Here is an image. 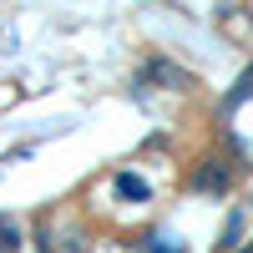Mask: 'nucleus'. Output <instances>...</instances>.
I'll return each mask as SVG.
<instances>
[{
	"label": "nucleus",
	"mask_w": 253,
	"mask_h": 253,
	"mask_svg": "<svg viewBox=\"0 0 253 253\" xmlns=\"http://www.w3.org/2000/svg\"><path fill=\"white\" fill-rule=\"evenodd\" d=\"M233 177H238V167L228 162V157H203L198 172L187 177V187H193V193H213V198H223L228 187H233Z\"/></svg>",
	"instance_id": "1"
},
{
	"label": "nucleus",
	"mask_w": 253,
	"mask_h": 253,
	"mask_svg": "<svg viewBox=\"0 0 253 253\" xmlns=\"http://www.w3.org/2000/svg\"><path fill=\"white\" fill-rule=\"evenodd\" d=\"M36 243H41V253H86L91 248V238L81 233L76 223H41V233H36Z\"/></svg>",
	"instance_id": "2"
},
{
	"label": "nucleus",
	"mask_w": 253,
	"mask_h": 253,
	"mask_svg": "<svg viewBox=\"0 0 253 253\" xmlns=\"http://www.w3.org/2000/svg\"><path fill=\"white\" fill-rule=\"evenodd\" d=\"M152 81H162V86H172V91H187L193 86V71H182V66H172L167 56H152L142 66V76H137V86H152Z\"/></svg>",
	"instance_id": "3"
},
{
	"label": "nucleus",
	"mask_w": 253,
	"mask_h": 253,
	"mask_svg": "<svg viewBox=\"0 0 253 253\" xmlns=\"http://www.w3.org/2000/svg\"><path fill=\"white\" fill-rule=\"evenodd\" d=\"M243 228H248V208H228V223H223V233H218V248H238Z\"/></svg>",
	"instance_id": "4"
},
{
	"label": "nucleus",
	"mask_w": 253,
	"mask_h": 253,
	"mask_svg": "<svg viewBox=\"0 0 253 253\" xmlns=\"http://www.w3.org/2000/svg\"><path fill=\"white\" fill-rule=\"evenodd\" d=\"M112 187H117V198H137V203H147V198H152L147 177H137V172H117V177H112Z\"/></svg>",
	"instance_id": "5"
},
{
	"label": "nucleus",
	"mask_w": 253,
	"mask_h": 253,
	"mask_svg": "<svg viewBox=\"0 0 253 253\" xmlns=\"http://www.w3.org/2000/svg\"><path fill=\"white\" fill-rule=\"evenodd\" d=\"M248 96H253V66H243V71H238V81H233V91L223 96V112H238V107H243Z\"/></svg>",
	"instance_id": "6"
},
{
	"label": "nucleus",
	"mask_w": 253,
	"mask_h": 253,
	"mask_svg": "<svg viewBox=\"0 0 253 253\" xmlns=\"http://www.w3.org/2000/svg\"><path fill=\"white\" fill-rule=\"evenodd\" d=\"M0 253H20V223L10 213H0Z\"/></svg>",
	"instance_id": "7"
},
{
	"label": "nucleus",
	"mask_w": 253,
	"mask_h": 253,
	"mask_svg": "<svg viewBox=\"0 0 253 253\" xmlns=\"http://www.w3.org/2000/svg\"><path fill=\"white\" fill-rule=\"evenodd\" d=\"M147 253H182V238L177 233H152L147 238Z\"/></svg>",
	"instance_id": "8"
}]
</instances>
